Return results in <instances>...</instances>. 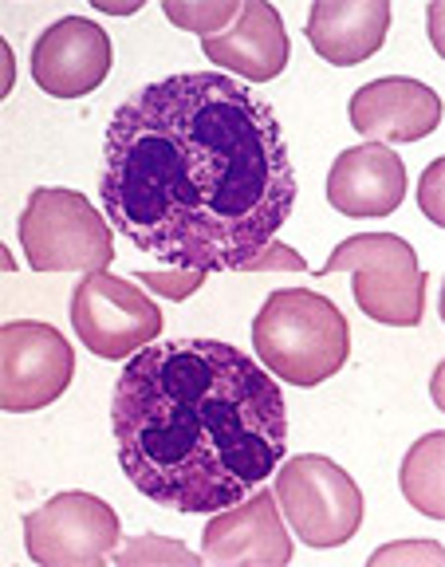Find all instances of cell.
Masks as SVG:
<instances>
[{"mask_svg": "<svg viewBox=\"0 0 445 567\" xmlns=\"http://www.w3.org/2000/svg\"><path fill=\"white\" fill-rule=\"evenodd\" d=\"M328 202L343 217H386L406 202V166L379 142L351 146L331 162Z\"/></svg>", "mask_w": 445, "mask_h": 567, "instance_id": "obj_14", "label": "cell"}, {"mask_svg": "<svg viewBox=\"0 0 445 567\" xmlns=\"http://www.w3.org/2000/svg\"><path fill=\"white\" fill-rule=\"evenodd\" d=\"M111 564H115V567H146V564H162V567H201L205 559L194 556L189 548H182L178 540H162V536L146 532V536H138V540L126 544V548H118L115 556H111Z\"/></svg>", "mask_w": 445, "mask_h": 567, "instance_id": "obj_18", "label": "cell"}, {"mask_svg": "<svg viewBox=\"0 0 445 567\" xmlns=\"http://www.w3.org/2000/svg\"><path fill=\"white\" fill-rule=\"evenodd\" d=\"M123 544L115 508L95 493H55L24 516V548L40 567H103Z\"/></svg>", "mask_w": 445, "mask_h": 567, "instance_id": "obj_8", "label": "cell"}, {"mask_svg": "<svg viewBox=\"0 0 445 567\" xmlns=\"http://www.w3.org/2000/svg\"><path fill=\"white\" fill-rule=\"evenodd\" d=\"M162 308L131 280H118L107 268L83 272L72 296V328L80 343L99 359L123 363L134 359L143 347L158 343L162 336Z\"/></svg>", "mask_w": 445, "mask_h": 567, "instance_id": "obj_7", "label": "cell"}, {"mask_svg": "<svg viewBox=\"0 0 445 567\" xmlns=\"http://www.w3.org/2000/svg\"><path fill=\"white\" fill-rule=\"evenodd\" d=\"M75 351L63 331L37 319H12L0 328V410L37 414L68 394Z\"/></svg>", "mask_w": 445, "mask_h": 567, "instance_id": "obj_9", "label": "cell"}, {"mask_svg": "<svg viewBox=\"0 0 445 567\" xmlns=\"http://www.w3.org/2000/svg\"><path fill=\"white\" fill-rule=\"evenodd\" d=\"M201 52L225 75L237 71L252 83H268L288 68L292 44H288L284 20L268 0H241V17L232 20L225 32L205 35Z\"/></svg>", "mask_w": 445, "mask_h": 567, "instance_id": "obj_13", "label": "cell"}, {"mask_svg": "<svg viewBox=\"0 0 445 567\" xmlns=\"http://www.w3.org/2000/svg\"><path fill=\"white\" fill-rule=\"evenodd\" d=\"M303 32L323 63L355 68L383 52L391 32V0H315Z\"/></svg>", "mask_w": 445, "mask_h": 567, "instance_id": "obj_15", "label": "cell"}, {"mask_svg": "<svg viewBox=\"0 0 445 567\" xmlns=\"http://www.w3.org/2000/svg\"><path fill=\"white\" fill-rule=\"evenodd\" d=\"M296 166L265 99L225 71H178L107 123L99 202L166 268L241 272L296 209Z\"/></svg>", "mask_w": 445, "mask_h": 567, "instance_id": "obj_1", "label": "cell"}, {"mask_svg": "<svg viewBox=\"0 0 445 567\" xmlns=\"http://www.w3.org/2000/svg\"><path fill=\"white\" fill-rule=\"evenodd\" d=\"M4 91H12V48H4Z\"/></svg>", "mask_w": 445, "mask_h": 567, "instance_id": "obj_24", "label": "cell"}, {"mask_svg": "<svg viewBox=\"0 0 445 567\" xmlns=\"http://www.w3.org/2000/svg\"><path fill=\"white\" fill-rule=\"evenodd\" d=\"M394 564H414V567H442L445 548L437 540H406L394 548H379L371 556V567H394Z\"/></svg>", "mask_w": 445, "mask_h": 567, "instance_id": "obj_20", "label": "cell"}, {"mask_svg": "<svg viewBox=\"0 0 445 567\" xmlns=\"http://www.w3.org/2000/svg\"><path fill=\"white\" fill-rule=\"evenodd\" d=\"M277 505L308 548H339L363 528V493L331 457L296 453L277 470Z\"/></svg>", "mask_w": 445, "mask_h": 567, "instance_id": "obj_6", "label": "cell"}, {"mask_svg": "<svg viewBox=\"0 0 445 567\" xmlns=\"http://www.w3.org/2000/svg\"><path fill=\"white\" fill-rule=\"evenodd\" d=\"M442 177H445V158H434L426 166L418 182V205L434 225H445V202H442Z\"/></svg>", "mask_w": 445, "mask_h": 567, "instance_id": "obj_22", "label": "cell"}, {"mask_svg": "<svg viewBox=\"0 0 445 567\" xmlns=\"http://www.w3.org/2000/svg\"><path fill=\"white\" fill-rule=\"evenodd\" d=\"M126 481L169 513H221L288 453L284 390L241 347L166 339L126 359L111 394Z\"/></svg>", "mask_w": 445, "mask_h": 567, "instance_id": "obj_2", "label": "cell"}, {"mask_svg": "<svg viewBox=\"0 0 445 567\" xmlns=\"http://www.w3.org/2000/svg\"><path fill=\"white\" fill-rule=\"evenodd\" d=\"M169 24H178L182 32L217 35L241 17V0H162Z\"/></svg>", "mask_w": 445, "mask_h": 567, "instance_id": "obj_17", "label": "cell"}, {"mask_svg": "<svg viewBox=\"0 0 445 567\" xmlns=\"http://www.w3.org/2000/svg\"><path fill=\"white\" fill-rule=\"evenodd\" d=\"M111 75V35L87 17L48 24L32 44V80L52 99H83Z\"/></svg>", "mask_w": 445, "mask_h": 567, "instance_id": "obj_11", "label": "cell"}, {"mask_svg": "<svg viewBox=\"0 0 445 567\" xmlns=\"http://www.w3.org/2000/svg\"><path fill=\"white\" fill-rule=\"evenodd\" d=\"M402 496L410 505L418 508L430 520H445V434L418 437L410 445L406 457H402V473H399Z\"/></svg>", "mask_w": 445, "mask_h": 567, "instance_id": "obj_16", "label": "cell"}, {"mask_svg": "<svg viewBox=\"0 0 445 567\" xmlns=\"http://www.w3.org/2000/svg\"><path fill=\"white\" fill-rule=\"evenodd\" d=\"M320 272H351L359 311L374 323L418 328L426 316V268L418 265L414 245L394 233H355L339 240Z\"/></svg>", "mask_w": 445, "mask_h": 567, "instance_id": "obj_5", "label": "cell"}, {"mask_svg": "<svg viewBox=\"0 0 445 567\" xmlns=\"http://www.w3.org/2000/svg\"><path fill=\"white\" fill-rule=\"evenodd\" d=\"M252 347L268 374L288 386H320L351 359L348 316L312 288H280L252 319Z\"/></svg>", "mask_w": 445, "mask_h": 567, "instance_id": "obj_3", "label": "cell"}, {"mask_svg": "<svg viewBox=\"0 0 445 567\" xmlns=\"http://www.w3.org/2000/svg\"><path fill=\"white\" fill-rule=\"evenodd\" d=\"M17 233L32 272H95L115 260L111 221L80 189H32L20 209Z\"/></svg>", "mask_w": 445, "mask_h": 567, "instance_id": "obj_4", "label": "cell"}, {"mask_svg": "<svg viewBox=\"0 0 445 567\" xmlns=\"http://www.w3.org/2000/svg\"><path fill=\"white\" fill-rule=\"evenodd\" d=\"M351 131L366 142L391 146V142H418L442 126V95L434 87L406 75L371 80L351 95L348 103Z\"/></svg>", "mask_w": 445, "mask_h": 567, "instance_id": "obj_12", "label": "cell"}, {"mask_svg": "<svg viewBox=\"0 0 445 567\" xmlns=\"http://www.w3.org/2000/svg\"><path fill=\"white\" fill-rule=\"evenodd\" d=\"M292 536H288L284 513L277 505V493L252 488L245 501L209 516L201 532V559L214 567H284L292 564Z\"/></svg>", "mask_w": 445, "mask_h": 567, "instance_id": "obj_10", "label": "cell"}, {"mask_svg": "<svg viewBox=\"0 0 445 567\" xmlns=\"http://www.w3.org/2000/svg\"><path fill=\"white\" fill-rule=\"evenodd\" d=\"M138 284H151L154 292L166 296V300H189V296L209 280V272H197V268H166L162 265L158 272H138L134 276Z\"/></svg>", "mask_w": 445, "mask_h": 567, "instance_id": "obj_19", "label": "cell"}, {"mask_svg": "<svg viewBox=\"0 0 445 567\" xmlns=\"http://www.w3.org/2000/svg\"><path fill=\"white\" fill-rule=\"evenodd\" d=\"M91 4H95L99 12H111V17H126V12H138V9H143L138 0H131V4H111V0H91Z\"/></svg>", "mask_w": 445, "mask_h": 567, "instance_id": "obj_23", "label": "cell"}, {"mask_svg": "<svg viewBox=\"0 0 445 567\" xmlns=\"http://www.w3.org/2000/svg\"><path fill=\"white\" fill-rule=\"evenodd\" d=\"M241 272H308V260L292 245H284V240H268L257 257L245 260Z\"/></svg>", "mask_w": 445, "mask_h": 567, "instance_id": "obj_21", "label": "cell"}]
</instances>
